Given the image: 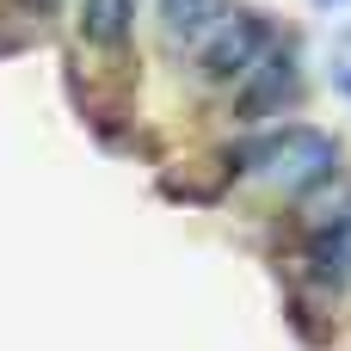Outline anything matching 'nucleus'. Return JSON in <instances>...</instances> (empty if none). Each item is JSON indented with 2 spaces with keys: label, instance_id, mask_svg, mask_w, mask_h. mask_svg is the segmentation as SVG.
Masks as SVG:
<instances>
[{
  "label": "nucleus",
  "instance_id": "6e6552de",
  "mask_svg": "<svg viewBox=\"0 0 351 351\" xmlns=\"http://www.w3.org/2000/svg\"><path fill=\"white\" fill-rule=\"evenodd\" d=\"M25 6H56V0H25Z\"/></svg>",
  "mask_w": 351,
  "mask_h": 351
},
{
  "label": "nucleus",
  "instance_id": "20e7f679",
  "mask_svg": "<svg viewBox=\"0 0 351 351\" xmlns=\"http://www.w3.org/2000/svg\"><path fill=\"white\" fill-rule=\"evenodd\" d=\"M308 271H315V284H327V290H346L351 284V216H333V222L308 241Z\"/></svg>",
  "mask_w": 351,
  "mask_h": 351
},
{
  "label": "nucleus",
  "instance_id": "423d86ee",
  "mask_svg": "<svg viewBox=\"0 0 351 351\" xmlns=\"http://www.w3.org/2000/svg\"><path fill=\"white\" fill-rule=\"evenodd\" d=\"M136 31V0H86L80 6V37L99 49H117Z\"/></svg>",
  "mask_w": 351,
  "mask_h": 351
},
{
  "label": "nucleus",
  "instance_id": "f257e3e1",
  "mask_svg": "<svg viewBox=\"0 0 351 351\" xmlns=\"http://www.w3.org/2000/svg\"><path fill=\"white\" fill-rule=\"evenodd\" d=\"M247 167L278 185V191H315L339 173V142L327 130H308V123H290V130H271L247 148Z\"/></svg>",
  "mask_w": 351,
  "mask_h": 351
},
{
  "label": "nucleus",
  "instance_id": "39448f33",
  "mask_svg": "<svg viewBox=\"0 0 351 351\" xmlns=\"http://www.w3.org/2000/svg\"><path fill=\"white\" fill-rule=\"evenodd\" d=\"M222 19H228V0H160L167 43H204Z\"/></svg>",
  "mask_w": 351,
  "mask_h": 351
},
{
  "label": "nucleus",
  "instance_id": "7ed1b4c3",
  "mask_svg": "<svg viewBox=\"0 0 351 351\" xmlns=\"http://www.w3.org/2000/svg\"><path fill=\"white\" fill-rule=\"evenodd\" d=\"M284 99H296V56L290 49H265L259 68L241 80V117H265Z\"/></svg>",
  "mask_w": 351,
  "mask_h": 351
},
{
  "label": "nucleus",
  "instance_id": "f03ea898",
  "mask_svg": "<svg viewBox=\"0 0 351 351\" xmlns=\"http://www.w3.org/2000/svg\"><path fill=\"white\" fill-rule=\"evenodd\" d=\"M271 49V25L259 12H228L204 43H197V74L210 86H234L259 68V56Z\"/></svg>",
  "mask_w": 351,
  "mask_h": 351
},
{
  "label": "nucleus",
  "instance_id": "0eeeda50",
  "mask_svg": "<svg viewBox=\"0 0 351 351\" xmlns=\"http://www.w3.org/2000/svg\"><path fill=\"white\" fill-rule=\"evenodd\" d=\"M333 80H339V86H346V93H351V68H333Z\"/></svg>",
  "mask_w": 351,
  "mask_h": 351
}]
</instances>
